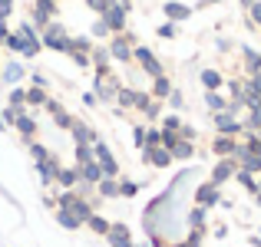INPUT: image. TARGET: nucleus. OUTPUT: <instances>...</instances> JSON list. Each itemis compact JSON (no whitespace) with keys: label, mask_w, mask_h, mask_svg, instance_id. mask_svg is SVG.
<instances>
[{"label":"nucleus","mask_w":261,"mask_h":247,"mask_svg":"<svg viewBox=\"0 0 261 247\" xmlns=\"http://www.w3.org/2000/svg\"><path fill=\"white\" fill-rule=\"evenodd\" d=\"M7 46H10L13 53H23L27 59H33V56L40 53V46H43V43H40V37L33 33V26H30V23H23V26H20L17 33H10V40H7Z\"/></svg>","instance_id":"obj_1"},{"label":"nucleus","mask_w":261,"mask_h":247,"mask_svg":"<svg viewBox=\"0 0 261 247\" xmlns=\"http://www.w3.org/2000/svg\"><path fill=\"white\" fill-rule=\"evenodd\" d=\"M57 211H66V214H73L80 224H86L89 214H93V204H89L80 191H63V195L57 198Z\"/></svg>","instance_id":"obj_2"},{"label":"nucleus","mask_w":261,"mask_h":247,"mask_svg":"<svg viewBox=\"0 0 261 247\" xmlns=\"http://www.w3.org/2000/svg\"><path fill=\"white\" fill-rule=\"evenodd\" d=\"M126 17H129V0H116V4L102 13L99 26L102 30H116L119 33V30H126Z\"/></svg>","instance_id":"obj_3"},{"label":"nucleus","mask_w":261,"mask_h":247,"mask_svg":"<svg viewBox=\"0 0 261 247\" xmlns=\"http://www.w3.org/2000/svg\"><path fill=\"white\" fill-rule=\"evenodd\" d=\"M40 43L50 46V50H57V53H70V37H66V30L60 23L43 26V40H40Z\"/></svg>","instance_id":"obj_4"},{"label":"nucleus","mask_w":261,"mask_h":247,"mask_svg":"<svg viewBox=\"0 0 261 247\" xmlns=\"http://www.w3.org/2000/svg\"><path fill=\"white\" fill-rule=\"evenodd\" d=\"M133 59H136V63H139L152 79H155V76H162V63H159V56H155L149 46H133Z\"/></svg>","instance_id":"obj_5"},{"label":"nucleus","mask_w":261,"mask_h":247,"mask_svg":"<svg viewBox=\"0 0 261 247\" xmlns=\"http://www.w3.org/2000/svg\"><path fill=\"white\" fill-rule=\"evenodd\" d=\"M106 53H109V56H116L119 63H129V59H133V37L119 33V37L109 43V50H106Z\"/></svg>","instance_id":"obj_6"},{"label":"nucleus","mask_w":261,"mask_h":247,"mask_svg":"<svg viewBox=\"0 0 261 247\" xmlns=\"http://www.w3.org/2000/svg\"><path fill=\"white\" fill-rule=\"evenodd\" d=\"M116 99H119V106H126V109H146V102H149V96L146 92H136V89H122L119 86V92H116Z\"/></svg>","instance_id":"obj_7"},{"label":"nucleus","mask_w":261,"mask_h":247,"mask_svg":"<svg viewBox=\"0 0 261 247\" xmlns=\"http://www.w3.org/2000/svg\"><path fill=\"white\" fill-rule=\"evenodd\" d=\"M215 129H218V135H228V139H231V135H238L245 126L235 119V112H218L215 115Z\"/></svg>","instance_id":"obj_8"},{"label":"nucleus","mask_w":261,"mask_h":247,"mask_svg":"<svg viewBox=\"0 0 261 247\" xmlns=\"http://www.w3.org/2000/svg\"><path fill=\"white\" fill-rule=\"evenodd\" d=\"M106 241L113 244V247H133V234H129L126 224H113L109 234H106Z\"/></svg>","instance_id":"obj_9"},{"label":"nucleus","mask_w":261,"mask_h":247,"mask_svg":"<svg viewBox=\"0 0 261 247\" xmlns=\"http://www.w3.org/2000/svg\"><path fill=\"white\" fill-rule=\"evenodd\" d=\"M10 122H13V126H17V132L23 135L27 142H33V135H37V122H33L30 115H27V112H17V115H13Z\"/></svg>","instance_id":"obj_10"},{"label":"nucleus","mask_w":261,"mask_h":247,"mask_svg":"<svg viewBox=\"0 0 261 247\" xmlns=\"http://www.w3.org/2000/svg\"><path fill=\"white\" fill-rule=\"evenodd\" d=\"M235 159H222L215 165V168H212V184H222V181H228L231 175H235Z\"/></svg>","instance_id":"obj_11"},{"label":"nucleus","mask_w":261,"mask_h":247,"mask_svg":"<svg viewBox=\"0 0 261 247\" xmlns=\"http://www.w3.org/2000/svg\"><path fill=\"white\" fill-rule=\"evenodd\" d=\"M70 132H73V139H76V145H93V142L99 139V135H96L93 129L86 126V122H73V126H70Z\"/></svg>","instance_id":"obj_12"},{"label":"nucleus","mask_w":261,"mask_h":247,"mask_svg":"<svg viewBox=\"0 0 261 247\" xmlns=\"http://www.w3.org/2000/svg\"><path fill=\"white\" fill-rule=\"evenodd\" d=\"M235 148H238V142L228 139V135H218V139L212 142V152L222 155V159H231V155H235Z\"/></svg>","instance_id":"obj_13"},{"label":"nucleus","mask_w":261,"mask_h":247,"mask_svg":"<svg viewBox=\"0 0 261 247\" xmlns=\"http://www.w3.org/2000/svg\"><path fill=\"white\" fill-rule=\"evenodd\" d=\"M50 17H53V4L50 0H37V7H33V23L50 26Z\"/></svg>","instance_id":"obj_14"},{"label":"nucleus","mask_w":261,"mask_h":247,"mask_svg":"<svg viewBox=\"0 0 261 247\" xmlns=\"http://www.w3.org/2000/svg\"><path fill=\"white\" fill-rule=\"evenodd\" d=\"M96 92H99V99H116V92H119V82L113 76H99V86H96Z\"/></svg>","instance_id":"obj_15"},{"label":"nucleus","mask_w":261,"mask_h":247,"mask_svg":"<svg viewBox=\"0 0 261 247\" xmlns=\"http://www.w3.org/2000/svg\"><path fill=\"white\" fill-rule=\"evenodd\" d=\"M146 162L149 165H155V168H166V165H172V155L166 152V148H146Z\"/></svg>","instance_id":"obj_16"},{"label":"nucleus","mask_w":261,"mask_h":247,"mask_svg":"<svg viewBox=\"0 0 261 247\" xmlns=\"http://www.w3.org/2000/svg\"><path fill=\"white\" fill-rule=\"evenodd\" d=\"M76 168H80V181H83V184H96V181L102 178V171H99V165H96V162L76 165Z\"/></svg>","instance_id":"obj_17"},{"label":"nucleus","mask_w":261,"mask_h":247,"mask_svg":"<svg viewBox=\"0 0 261 247\" xmlns=\"http://www.w3.org/2000/svg\"><path fill=\"white\" fill-rule=\"evenodd\" d=\"M57 181L63 184V191H73L80 184V168H60L57 171Z\"/></svg>","instance_id":"obj_18"},{"label":"nucleus","mask_w":261,"mask_h":247,"mask_svg":"<svg viewBox=\"0 0 261 247\" xmlns=\"http://www.w3.org/2000/svg\"><path fill=\"white\" fill-rule=\"evenodd\" d=\"M195 198H198V204H202V208H212V204L218 201V184H212V181H208V184H202Z\"/></svg>","instance_id":"obj_19"},{"label":"nucleus","mask_w":261,"mask_h":247,"mask_svg":"<svg viewBox=\"0 0 261 247\" xmlns=\"http://www.w3.org/2000/svg\"><path fill=\"white\" fill-rule=\"evenodd\" d=\"M86 224H89V231H93V234H99V237H106V234H109V228H113V224H109L102 214H96V211L89 214V221H86Z\"/></svg>","instance_id":"obj_20"},{"label":"nucleus","mask_w":261,"mask_h":247,"mask_svg":"<svg viewBox=\"0 0 261 247\" xmlns=\"http://www.w3.org/2000/svg\"><path fill=\"white\" fill-rule=\"evenodd\" d=\"M96 191H99L102 198H116L119 195V181H116V178H99V181H96Z\"/></svg>","instance_id":"obj_21"},{"label":"nucleus","mask_w":261,"mask_h":247,"mask_svg":"<svg viewBox=\"0 0 261 247\" xmlns=\"http://www.w3.org/2000/svg\"><path fill=\"white\" fill-rule=\"evenodd\" d=\"M152 96H155V102L166 99V96H172V82H169L166 76H155L152 79Z\"/></svg>","instance_id":"obj_22"},{"label":"nucleus","mask_w":261,"mask_h":247,"mask_svg":"<svg viewBox=\"0 0 261 247\" xmlns=\"http://www.w3.org/2000/svg\"><path fill=\"white\" fill-rule=\"evenodd\" d=\"M202 86H205V92H215V89L222 86V73L218 70H205L202 73Z\"/></svg>","instance_id":"obj_23"},{"label":"nucleus","mask_w":261,"mask_h":247,"mask_svg":"<svg viewBox=\"0 0 261 247\" xmlns=\"http://www.w3.org/2000/svg\"><path fill=\"white\" fill-rule=\"evenodd\" d=\"M205 106H208L212 112L218 115V112H225V109H228V102H225V99H222L218 92H205Z\"/></svg>","instance_id":"obj_24"},{"label":"nucleus","mask_w":261,"mask_h":247,"mask_svg":"<svg viewBox=\"0 0 261 247\" xmlns=\"http://www.w3.org/2000/svg\"><path fill=\"white\" fill-rule=\"evenodd\" d=\"M169 155H172V159H192V142L189 139H178Z\"/></svg>","instance_id":"obj_25"},{"label":"nucleus","mask_w":261,"mask_h":247,"mask_svg":"<svg viewBox=\"0 0 261 247\" xmlns=\"http://www.w3.org/2000/svg\"><path fill=\"white\" fill-rule=\"evenodd\" d=\"M162 10H166L169 13V20H185V17H189V7H182V4H166V7H162Z\"/></svg>","instance_id":"obj_26"},{"label":"nucleus","mask_w":261,"mask_h":247,"mask_svg":"<svg viewBox=\"0 0 261 247\" xmlns=\"http://www.w3.org/2000/svg\"><path fill=\"white\" fill-rule=\"evenodd\" d=\"M27 102H30V106H46L50 99H46V92L40 86H33V89H27Z\"/></svg>","instance_id":"obj_27"},{"label":"nucleus","mask_w":261,"mask_h":247,"mask_svg":"<svg viewBox=\"0 0 261 247\" xmlns=\"http://www.w3.org/2000/svg\"><path fill=\"white\" fill-rule=\"evenodd\" d=\"M30 155H33V162L37 165H43V162H50V152H46L40 142H30Z\"/></svg>","instance_id":"obj_28"},{"label":"nucleus","mask_w":261,"mask_h":247,"mask_svg":"<svg viewBox=\"0 0 261 247\" xmlns=\"http://www.w3.org/2000/svg\"><path fill=\"white\" fill-rule=\"evenodd\" d=\"M23 106H27V92H23V89H13V92H10V109L23 112Z\"/></svg>","instance_id":"obj_29"},{"label":"nucleus","mask_w":261,"mask_h":247,"mask_svg":"<svg viewBox=\"0 0 261 247\" xmlns=\"http://www.w3.org/2000/svg\"><path fill=\"white\" fill-rule=\"evenodd\" d=\"M162 132H182V119L178 115H166L162 119Z\"/></svg>","instance_id":"obj_30"},{"label":"nucleus","mask_w":261,"mask_h":247,"mask_svg":"<svg viewBox=\"0 0 261 247\" xmlns=\"http://www.w3.org/2000/svg\"><path fill=\"white\" fill-rule=\"evenodd\" d=\"M57 221L63 224L66 231H76V228H80V221H76V218H73V214H66V211H57Z\"/></svg>","instance_id":"obj_31"},{"label":"nucleus","mask_w":261,"mask_h":247,"mask_svg":"<svg viewBox=\"0 0 261 247\" xmlns=\"http://www.w3.org/2000/svg\"><path fill=\"white\" fill-rule=\"evenodd\" d=\"M76 162H80V165L93 162V145H76Z\"/></svg>","instance_id":"obj_32"},{"label":"nucleus","mask_w":261,"mask_h":247,"mask_svg":"<svg viewBox=\"0 0 261 247\" xmlns=\"http://www.w3.org/2000/svg\"><path fill=\"white\" fill-rule=\"evenodd\" d=\"M0 76H4L7 82H17L20 76H23V70H20V66H7V70H0Z\"/></svg>","instance_id":"obj_33"},{"label":"nucleus","mask_w":261,"mask_h":247,"mask_svg":"<svg viewBox=\"0 0 261 247\" xmlns=\"http://www.w3.org/2000/svg\"><path fill=\"white\" fill-rule=\"evenodd\" d=\"M113 4H116V0H89V7H93L96 13H106V10H109Z\"/></svg>","instance_id":"obj_34"},{"label":"nucleus","mask_w":261,"mask_h":247,"mask_svg":"<svg viewBox=\"0 0 261 247\" xmlns=\"http://www.w3.org/2000/svg\"><path fill=\"white\" fill-rule=\"evenodd\" d=\"M142 115H146V119H155V115H159V102L149 99V102H146V109H142Z\"/></svg>","instance_id":"obj_35"},{"label":"nucleus","mask_w":261,"mask_h":247,"mask_svg":"<svg viewBox=\"0 0 261 247\" xmlns=\"http://www.w3.org/2000/svg\"><path fill=\"white\" fill-rule=\"evenodd\" d=\"M119 195L122 198H133L136 195V181H119Z\"/></svg>","instance_id":"obj_36"},{"label":"nucleus","mask_w":261,"mask_h":247,"mask_svg":"<svg viewBox=\"0 0 261 247\" xmlns=\"http://www.w3.org/2000/svg\"><path fill=\"white\" fill-rule=\"evenodd\" d=\"M248 17H251V23H255V26H261V4H251L248 7Z\"/></svg>","instance_id":"obj_37"},{"label":"nucleus","mask_w":261,"mask_h":247,"mask_svg":"<svg viewBox=\"0 0 261 247\" xmlns=\"http://www.w3.org/2000/svg\"><path fill=\"white\" fill-rule=\"evenodd\" d=\"M248 129H261V109H251V115H248Z\"/></svg>","instance_id":"obj_38"},{"label":"nucleus","mask_w":261,"mask_h":247,"mask_svg":"<svg viewBox=\"0 0 261 247\" xmlns=\"http://www.w3.org/2000/svg\"><path fill=\"white\" fill-rule=\"evenodd\" d=\"M159 37H166V40L175 37V26H172V23H162V26H159Z\"/></svg>","instance_id":"obj_39"},{"label":"nucleus","mask_w":261,"mask_h":247,"mask_svg":"<svg viewBox=\"0 0 261 247\" xmlns=\"http://www.w3.org/2000/svg\"><path fill=\"white\" fill-rule=\"evenodd\" d=\"M7 40H10V30H7V26L0 23V43H7Z\"/></svg>","instance_id":"obj_40"},{"label":"nucleus","mask_w":261,"mask_h":247,"mask_svg":"<svg viewBox=\"0 0 261 247\" xmlns=\"http://www.w3.org/2000/svg\"><path fill=\"white\" fill-rule=\"evenodd\" d=\"M208 4H218V0H202V7H208Z\"/></svg>","instance_id":"obj_41"},{"label":"nucleus","mask_w":261,"mask_h":247,"mask_svg":"<svg viewBox=\"0 0 261 247\" xmlns=\"http://www.w3.org/2000/svg\"><path fill=\"white\" fill-rule=\"evenodd\" d=\"M13 4V0H0V7H10Z\"/></svg>","instance_id":"obj_42"},{"label":"nucleus","mask_w":261,"mask_h":247,"mask_svg":"<svg viewBox=\"0 0 261 247\" xmlns=\"http://www.w3.org/2000/svg\"><path fill=\"white\" fill-rule=\"evenodd\" d=\"M255 244H261V234H258V237H255Z\"/></svg>","instance_id":"obj_43"}]
</instances>
